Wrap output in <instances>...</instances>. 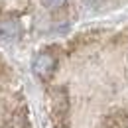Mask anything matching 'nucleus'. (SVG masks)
Here are the masks:
<instances>
[{
	"label": "nucleus",
	"instance_id": "obj_1",
	"mask_svg": "<svg viewBox=\"0 0 128 128\" xmlns=\"http://www.w3.org/2000/svg\"><path fill=\"white\" fill-rule=\"evenodd\" d=\"M49 116L53 128H69V93L65 87H51L48 91Z\"/></svg>",
	"mask_w": 128,
	"mask_h": 128
},
{
	"label": "nucleus",
	"instance_id": "obj_2",
	"mask_svg": "<svg viewBox=\"0 0 128 128\" xmlns=\"http://www.w3.org/2000/svg\"><path fill=\"white\" fill-rule=\"evenodd\" d=\"M55 67H57V57H55L53 53H49V51H42V53H38V55L34 57V61H32L34 73H36L40 79H44V81L51 79Z\"/></svg>",
	"mask_w": 128,
	"mask_h": 128
},
{
	"label": "nucleus",
	"instance_id": "obj_3",
	"mask_svg": "<svg viewBox=\"0 0 128 128\" xmlns=\"http://www.w3.org/2000/svg\"><path fill=\"white\" fill-rule=\"evenodd\" d=\"M20 24L16 20H2L0 22V40L2 42H14L20 38Z\"/></svg>",
	"mask_w": 128,
	"mask_h": 128
},
{
	"label": "nucleus",
	"instance_id": "obj_4",
	"mask_svg": "<svg viewBox=\"0 0 128 128\" xmlns=\"http://www.w3.org/2000/svg\"><path fill=\"white\" fill-rule=\"evenodd\" d=\"M100 128H128V116H126V112L118 110V112L108 114V116L102 120Z\"/></svg>",
	"mask_w": 128,
	"mask_h": 128
},
{
	"label": "nucleus",
	"instance_id": "obj_5",
	"mask_svg": "<svg viewBox=\"0 0 128 128\" xmlns=\"http://www.w3.org/2000/svg\"><path fill=\"white\" fill-rule=\"evenodd\" d=\"M67 0H44V4L48 6V8H61Z\"/></svg>",
	"mask_w": 128,
	"mask_h": 128
}]
</instances>
